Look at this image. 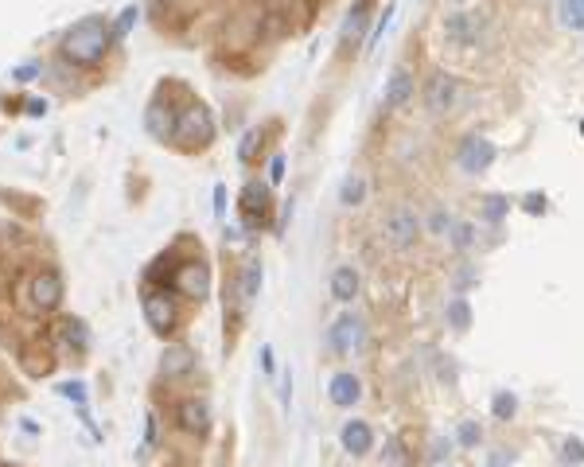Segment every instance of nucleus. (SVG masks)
<instances>
[{
  "mask_svg": "<svg viewBox=\"0 0 584 467\" xmlns=\"http://www.w3.org/2000/svg\"><path fill=\"white\" fill-rule=\"evenodd\" d=\"M113 47V24L106 16H82L78 24H71L63 32L59 43V55L71 63V67H94L106 59V51Z\"/></svg>",
  "mask_w": 584,
  "mask_h": 467,
  "instance_id": "obj_1",
  "label": "nucleus"
},
{
  "mask_svg": "<svg viewBox=\"0 0 584 467\" xmlns=\"http://www.w3.org/2000/svg\"><path fill=\"white\" fill-rule=\"evenodd\" d=\"M215 133H219V125H215L211 106L199 102V98H187V102L180 106V113H176L172 144H180L183 152H199V148H211Z\"/></svg>",
  "mask_w": 584,
  "mask_h": 467,
  "instance_id": "obj_2",
  "label": "nucleus"
},
{
  "mask_svg": "<svg viewBox=\"0 0 584 467\" xmlns=\"http://www.w3.org/2000/svg\"><path fill=\"white\" fill-rule=\"evenodd\" d=\"M164 285L172 288L176 296H183V300L203 304V300L211 296V265H207L203 257H187L180 265H172V273H168Z\"/></svg>",
  "mask_w": 584,
  "mask_h": 467,
  "instance_id": "obj_3",
  "label": "nucleus"
},
{
  "mask_svg": "<svg viewBox=\"0 0 584 467\" xmlns=\"http://www.w3.org/2000/svg\"><path fill=\"white\" fill-rule=\"evenodd\" d=\"M141 316L156 335H172L180 324V312H176V292L168 285H148L141 292Z\"/></svg>",
  "mask_w": 584,
  "mask_h": 467,
  "instance_id": "obj_4",
  "label": "nucleus"
},
{
  "mask_svg": "<svg viewBox=\"0 0 584 467\" xmlns=\"http://www.w3.org/2000/svg\"><path fill=\"white\" fill-rule=\"evenodd\" d=\"M421 234H425V222H421V215L413 207H405V203H398L394 211H386V218H382V242L390 250L398 253L413 250Z\"/></svg>",
  "mask_w": 584,
  "mask_h": 467,
  "instance_id": "obj_5",
  "label": "nucleus"
},
{
  "mask_svg": "<svg viewBox=\"0 0 584 467\" xmlns=\"http://www.w3.org/2000/svg\"><path fill=\"white\" fill-rule=\"evenodd\" d=\"M421 102L433 117H448L460 106V78L452 71H433L421 86Z\"/></svg>",
  "mask_w": 584,
  "mask_h": 467,
  "instance_id": "obj_6",
  "label": "nucleus"
},
{
  "mask_svg": "<svg viewBox=\"0 0 584 467\" xmlns=\"http://www.w3.org/2000/svg\"><path fill=\"white\" fill-rule=\"evenodd\" d=\"M28 308L39 312V316H47V312H55L59 304H63V296H67V285H63V273L59 269H39L36 277L28 281Z\"/></svg>",
  "mask_w": 584,
  "mask_h": 467,
  "instance_id": "obj_7",
  "label": "nucleus"
},
{
  "mask_svg": "<svg viewBox=\"0 0 584 467\" xmlns=\"http://www.w3.org/2000/svg\"><path fill=\"white\" fill-rule=\"evenodd\" d=\"M238 211H242V226L246 230H261L269 215H273V187L269 180H250L242 187V195H238Z\"/></svg>",
  "mask_w": 584,
  "mask_h": 467,
  "instance_id": "obj_8",
  "label": "nucleus"
},
{
  "mask_svg": "<svg viewBox=\"0 0 584 467\" xmlns=\"http://www.w3.org/2000/svg\"><path fill=\"white\" fill-rule=\"evenodd\" d=\"M499 160V148L495 141H487V137H464L460 148H456V168L464 172V176H483V172H491V164Z\"/></svg>",
  "mask_w": 584,
  "mask_h": 467,
  "instance_id": "obj_9",
  "label": "nucleus"
},
{
  "mask_svg": "<svg viewBox=\"0 0 584 467\" xmlns=\"http://www.w3.org/2000/svg\"><path fill=\"white\" fill-rule=\"evenodd\" d=\"M363 335H366L363 320H359L355 312H343V316L328 327V351L335 359H347V355H355V351L363 347Z\"/></svg>",
  "mask_w": 584,
  "mask_h": 467,
  "instance_id": "obj_10",
  "label": "nucleus"
},
{
  "mask_svg": "<svg viewBox=\"0 0 584 467\" xmlns=\"http://www.w3.org/2000/svg\"><path fill=\"white\" fill-rule=\"evenodd\" d=\"M479 32H483L479 12H448V16H444V39H448L452 47H460V51L475 47V43H479Z\"/></svg>",
  "mask_w": 584,
  "mask_h": 467,
  "instance_id": "obj_11",
  "label": "nucleus"
},
{
  "mask_svg": "<svg viewBox=\"0 0 584 467\" xmlns=\"http://www.w3.org/2000/svg\"><path fill=\"white\" fill-rule=\"evenodd\" d=\"M417 98V74L409 67H394L386 86H382V106L386 109H405L409 102Z\"/></svg>",
  "mask_w": 584,
  "mask_h": 467,
  "instance_id": "obj_12",
  "label": "nucleus"
},
{
  "mask_svg": "<svg viewBox=\"0 0 584 467\" xmlns=\"http://www.w3.org/2000/svg\"><path fill=\"white\" fill-rule=\"evenodd\" d=\"M176 113H180V106H172V102H164V90L152 98V106H148L145 113V129L156 137V141H172V129H176Z\"/></svg>",
  "mask_w": 584,
  "mask_h": 467,
  "instance_id": "obj_13",
  "label": "nucleus"
},
{
  "mask_svg": "<svg viewBox=\"0 0 584 467\" xmlns=\"http://www.w3.org/2000/svg\"><path fill=\"white\" fill-rule=\"evenodd\" d=\"M261 281H265V269L257 257H246L242 269H238V285H234V296H238V312L254 308V300L261 296Z\"/></svg>",
  "mask_w": 584,
  "mask_h": 467,
  "instance_id": "obj_14",
  "label": "nucleus"
},
{
  "mask_svg": "<svg viewBox=\"0 0 584 467\" xmlns=\"http://www.w3.org/2000/svg\"><path fill=\"white\" fill-rule=\"evenodd\" d=\"M187 374H195V351L187 343H168L160 355V378L164 382H180Z\"/></svg>",
  "mask_w": 584,
  "mask_h": 467,
  "instance_id": "obj_15",
  "label": "nucleus"
},
{
  "mask_svg": "<svg viewBox=\"0 0 584 467\" xmlns=\"http://www.w3.org/2000/svg\"><path fill=\"white\" fill-rule=\"evenodd\" d=\"M176 425L183 432H191V436H207L211 432V409H207V401L183 397L180 405H176Z\"/></svg>",
  "mask_w": 584,
  "mask_h": 467,
  "instance_id": "obj_16",
  "label": "nucleus"
},
{
  "mask_svg": "<svg viewBox=\"0 0 584 467\" xmlns=\"http://www.w3.org/2000/svg\"><path fill=\"white\" fill-rule=\"evenodd\" d=\"M359 397H363V382H359V374H355V370H339V374H331V382H328V401L331 405L351 409V405H359Z\"/></svg>",
  "mask_w": 584,
  "mask_h": 467,
  "instance_id": "obj_17",
  "label": "nucleus"
},
{
  "mask_svg": "<svg viewBox=\"0 0 584 467\" xmlns=\"http://www.w3.org/2000/svg\"><path fill=\"white\" fill-rule=\"evenodd\" d=\"M339 444H343V452L347 456H355V460H363L370 456V448H374V429L366 425V421H343V429H339Z\"/></svg>",
  "mask_w": 584,
  "mask_h": 467,
  "instance_id": "obj_18",
  "label": "nucleus"
},
{
  "mask_svg": "<svg viewBox=\"0 0 584 467\" xmlns=\"http://www.w3.org/2000/svg\"><path fill=\"white\" fill-rule=\"evenodd\" d=\"M328 288L331 296L339 300V304H351L359 292H363V277H359V269L355 265H335L328 277Z\"/></svg>",
  "mask_w": 584,
  "mask_h": 467,
  "instance_id": "obj_19",
  "label": "nucleus"
},
{
  "mask_svg": "<svg viewBox=\"0 0 584 467\" xmlns=\"http://www.w3.org/2000/svg\"><path fill=\"white\" fill-rule=\"evenodd\" d=\"M374 4H378V0H355V4H351L347 20H343V28H339V43H343V47H351V39H363L366 36Z\"/></svg>",
  "mask_w": 584,
  "mask_h": 467,
  "instance_id": "obj_20",
  "label": "nucleus"
},
{
  "mask_svg": "<svg viewBox=\"0 0 584 467\" xmlns=\"http://www.w3.org/2000/svg\"><path fill=\"white\" fill-rule=\"evenodd\" d=\"M444 316H448V327L452 331H468L472 327V304H468V296L464 292H456V296H448V308H444Z\"/></svg>",
  "mask_w": 584,
  "mask_h": 467,
  "instance_id": "obj_21",
  "label": "nucleus"
},
{
  "mask_svg": "<svg viewBox=\"0 0 584 467\" xmlns=\"http://www.w3.org/2000/svg\"><path fill=\"white\" fill-rule=\"evenodd\" d=\"M366 191H370V187H366V176H363V172H351L347 180L339 183V203L355 211V207H363V203H366Z\"/></svg>",
  "mask_w": 584,
  "mask_h": 467,
  "instance_id": "obj_22",
  "label": "nucleus"
},
{
  "mask_svg": "<svg viewBox=\"0 0 584 467\" xmlns=\"http://www.w3.org/2000/svg\"><path fill=\"white\" fill-rule=\"evenodd\" d=\"M59 335H63V343H67V347H74V351H78V355H86V347H90V331H86V324H82V320H63V324H59Z\"/></svg>",
  "mask_w": 584,
  "mask_h": 467,
  "instance_id": "obj_23",
  "label": "nucleus"
},
{
  "mask_svg": "<svg viewBox=\"0 0 584 467\" xmlns=\"http://www.w3.org/2000/svg\"><path fill=\"white\" fill-rule=\"evenodd\" d=\"M557 20H561L565 32H584V0H561Z\"/></svg>",
  "mask_w": 584,
  "mask_h": 467,
  "instance_id": "obj_24",
  "label": "nucleus"
},
{
  "mask_svg": "<svg viewBox=\"0 0 584 467\" xmlns=\"http://www.w3.org/2000/svg\"><path fill=\"white\" fill-rule=\"evenodd\" d=\"M394 12H398V4H386V12H378V20H374V28H370V32H366V55H370V51H374V47H378V43H382V36H386V28H390V20H394Z\"/></svg>",
  "mask_w": 584,
  "mask_h": 467,
  "instance_id": "obj_25",
  "label": "nucleus"
},
{
  "mask_svg": "<svg viewBox=\"0 0 584 467\" xmlns=\"http://www.w3.org/2000/svg\"><path fill=\"white\" fill-rule=\"evenodd\" d=\"M514 413H518V397L511 390H495V397H491V417L495 421H511Z\"/></svg>",
  "mask_w": 584,
  "mask_h": 467,
  "instance_id": "obj_26",
  "label": "nucleus"
},
{
  "mask_svg": "<svg viewBox=\"0 0 584 467\" xmlns=\"http://www.w3.org/2000/svg\"><path fill=\"white\" fill-rule=\"evenodd\" d=\"M448 242H452V250H472L475 246V226L472 222H456L452 230H448Z\"/></svg>",
  "mask_w": 584,
  "mask_h": 467,
  "instance_id": "obj_27",
  "label": "nucleus"
},
{
  "mask_svg": "<svg viewBox=\"0 0 584 467\" xmlns=\"http://www.w3.org/2000/svg\"><path fill=\"white\" fill-rule=\"evenodd\" d=\"M507 211H511V199H507V195H487V199H483V218H487V222H503Z\"/></svg>",
  "mask_w": 584,
  "mask_h": 467,
  "instance_id": "obj_28",
  "label": "nucleus"
},
{
  "mask_svg": "<svg viewBox=\"0 0 584 467\" xmlns=\"http://www.w3.org/2000/svg\"><path fill=\"white\" fill-rule=\"evenodd\" d=\"M479 440H483V429L475 421H460L456 425V444L460 448H479Z\"/></svg>",
  "mask_w": 584,
  "mask_h": 467,
  "instance_id": "obj_29",
  "label": "nucleus"
},
{
  "mask_svg": "<svg viewBox=\"0 0 584 467\" xmlns=\"http://www.w3.org/2000/svg\"><path fill=\"white\" fill-rule=\"evenodd\" d=\"M137 16H141V12H137V8H125V12H121V16H117V20H113V43H121V39L129 36V28H133V24H137Z\"/></svg>",
  "mask_w": 584,
  "mask_h": 467,
  "instance_id": "obj_30",
  "label": "nucleus"
},
{
  "mask_svg": "<svg viewBox=\"0 0 584 467\" xmlns=\"http://www.w3.org/2000/svg\"><path fill=\"white\" fill-rule=\"evenodd\" d=\"M257 144H261V129H250V133L242 137V144H238V160H242V164H254Z\"/></svg>",
  "mask_w": 584,
  "mask_h": 467,
  "instance_id": "obj_31",
  "label": "nucleus"
},
{
  "mask_svg": "<svg viewBox=\"0 0 584 467\" xmlns=\"http://www.w3.org/2000/svg\"><path fill=\"white\" fill-rule=\"evenodd\" d=\"M522 211H526V215H546V211H549V199L542 195V191H530V195L522 199Z\"/></svg>",
  "mask_w": 584,
  "mask_h": 467,
  "instance_id": "obj_32",
  "label": "nucleus"
},
{
  "mask_svg": "<svg viewBox=\"0 0 584 467\" xmlns=\"http://www.w3.org/2000/svg\"><path fill=\"white\" fill-rule=\"evenodd\" d=\"M561 448H565V460H569V464H584V440H577V436H565V444H561Z\"/></svg>",
  "mask_w": 584,
  "mask_h": 467,
  "instance_id": "obj_33",
  "label": "nucleus"
},
{
  "mask_svg": "<svg viewBox=\"0 0 584 467\" xmlns=\"http://www.w3.org/2000/svg\"><path fill=\"white\" fill-rule=\"evenodd\" d=\"M452 226H456V218L444 215V211H437V215L429 218V230H433L437 238H448V230H452Z\"/></svg>",
  "mask_w": 584,
  "mask_h": 467,
  "instance_id": "obj_34",
  "label": "nucleus"
},
{
  "mask_svg": "<svg viewBox=\"0 0 584 467\" xmlns=\"http://www.w3.org/2000/svg\"><path fill=\"white\" fill-rule=\"evenodd\" d=\"M281 180H285V156L277 152V156L269 160V187H273V183H281Z\"/></svg>",
  "mask_w": 584,
  "mask_h": 467,
  "instance_id": "obj_35",
  "label": "nucleus"
},
{
  "mask_svg": "<svg viewBox=\"0 0 584 467\" xmlns=\"http://www.w3.org/2000/svg\"><path fill=\"white\" fill-rule=\"evenodd\" d=\"M82 390H86L82 382H67V386H63V397H71V401H78V405H86V394H82Z\"/></svg>",
  "mask_w": 584,
  "mask_h": 467,
  "instance_id": "obj_36",
  "label": "nucleus"
},
{
  "mask_svg": "<svg viewBox=\"0 0 584 467\" xmlns=\"http://www.w3.org/2000/svg\"><path fill=\"white\" fill-rule=\"evenodd\" d=\"M36 74H39L36 63H32V67H16V71H12V82H32Z\"/></svg>",
  "mask_w": 584,
  "mask_h": 467,
  "instance_id": "obj_37",
  "label": "nucleus"
},
{
  "mask_svg": "<svg viewBox=\"0 0 584 467\" xmlns=\"http://www.w3.org/2000/svg\"><path fill=\"white\" fill-rule=\"evenodd\" d=\"M222 211H226V187L219 183V187H215V215L222 218Z\"/></svg>",
  "mask_w": 584,
  "mask_h": 467,
  "instance_id": "obj_38",
  "label": "nucleus"
},
{
  "mask_svg": "<svg viewBox=\"0 0 584 467\" xmlns=\"http://www.w3.org/2000/svg\"><path fill=\"white\" fill-rule=\"evenodd\" d=\"M261 370L273 374V347H261Z\"/></svg>",
  "mask_w": 584,
  "mask_h": 467,
  "instance_id": "obj_39",
  "label": "nucleus"
},
{
  "mask_svg": "<svg viewBox=\"0 0 584 467\" xmlns=\"http://www.w3.org/2000/svg\"><path fill=\"white\" fill-rule=\"evenodd\" d=\"M28 113H32V117H43V113H47V102L32 98V102H28Z\"/></svg>",
  "mask_w": 584,
  "mask_h": 467,
  "instance_id": "obj_40",
  "label": "nucleus"
},
{
  "mask_svg": "<svg viewBox=\"0 0 584 467\" xmlns=\"http://www.w3.org/2000/svg\"><path fill=\"white\" fill-rule=\"evenodd\" d=\"M160 4H164V0H160ZM191 4H195V0H168V8H176V12H183V8H191Z\"/></svg>",
  "mask_w": 584,
  "mask_h": 467,
  "instance_id": "obj_41",
  "label": "nucleus"
},
{
  "mask_svg": "<svg viewBox=\"0 0 584 467\" xmlns=\"http://www.w3.org/2000/svg\"><path fill=\"white\" fill-rule=\"evenodd\" d=\"M483 467H507V460H503V456H491V460H487Z\"/></svg>",
  "mask_w": 584,
  "mask_h": 467,
  "instance_id": "obj_42",
  "label": "nucleus"
},
{
  "mask_svg": "<svg viewBox=\"0 0 584 467\" xmlns=\"http://www.w3.org/2000/svg\"><path fill=\"white\" fill-rule=\"evenodd\" d=\"M452 4H468V0H452Z\"/></svg>",
  "mask_w": 584,
  "mask_h": 467,
  "instance_id": "obj_43",
  "label": "nucleus"
},
{
  "mask_svg": "<svg viewBox=\"0 0 584 467\" xmlns=\"http://www.w3.org/2000/svg\"><path fill=\"white\" fill-rule=\"evenodd\" d=\"M437 467H452V464H437Z\"/></svg>",
  "mask_w": 584,
  "mask_h": 467,
  "instance_id": "obj_44",
  "label": "nucleus"
}]
</instances>
